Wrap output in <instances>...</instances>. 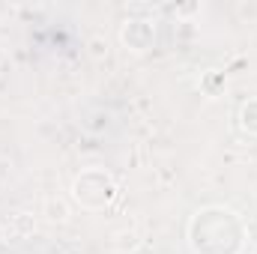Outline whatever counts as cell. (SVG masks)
I'll list each match as a JSON object with an SVG mask.
<instances>
[{"label": "cell", "mask_w": 257, "mask_h": 254, "mask_svg": "<svg viewBox=\"0 0 257 254\" xmlns=\"http://www.w3.org/2000/svg\"><path fill=\"white\" fill-rule=\"evenodd\" d=\"M245 227L233 209L206 206L189 221V245L194 254H239Z\"/></svg>", "instance_id": "6da1fadb"}, {"label": "cell", "mask_w": 257, "mask_h": 254, "mask_svg": "<svg viewBox=\"0 0 257 254\" xmlns=\"http://www.w3.org/2000/svg\"><path fill=\"white\" fill-rule=\"evenodd\" d=\"M117 197V183L108 171L102 168H87L72 180V200L81 209L99 212L105 206H111V200Z\"/></svg>", "instance_id": "7a4b0ae2"}, {"label": "cell", "mask_w": 257, "mask_h": 254, "mask_svg": "<svg viewBox=\"0 0 257 254\" xmlns=\"http://www.w3.org/2000/svg\"><path fill=\"white\" fill-rule=\"evenodd\" d=\"M120 39H123V45L132 48L135 54H147L156 45V24L147 21V18H128L126 24H123Z\"/></svg>", "instance_id": "3957f363"}, {"label": "cell", "mask_w": 257, "mask_h": 254, "mask_svg": "<svg viewBox=\"0 0 257 254\" xmlns=\"http://www.w3.org/2000/svg\"><path fill=\"white\" fill-rule=\"evenodd\" d=\"M138 245H141V233H138V230H117V233L111 236V248L120 251V254L135 251Z\"/></svg>", "instance_id": "277c9868"}, {"label": "cell", "mask_w": 257, "mask_h": 254, "mask_svg": "<svg viewBox=\"0 0 257 254\" xmlns=\"http://www.w3.org/2000/svg\"><path fill=\"white\" fill-rule=\"evenodd\" d=\"M69 215H72V212H69V203H66V200H57V197H48V200H45V218H48V221H54V224L60 221V224H63V221H69Z\"/></svg>", "instance_id": "5b68a950"}, {"label": "cell", "mask_w": 257, "mask_h": 254, "mask_svg": "<svg viewBox=\"0 0 257 254\" xmlns=\"http://www.w3.org/2000/svg\"><path fill=\"white\" fill-rule=\"evenodd\" d=\"M239 126L245 129L248 135H257V99H248L239 108Z\"/></svg>", "instance_id": "8992f818"}, {"label": "cell", "mask_w": 257, "mask_h": 254, "mask_svg": "<svg viewBox=\"0 0 257 254\" xmlns=\"http://www.w3.org/2000/svg\"><path fill=\"white\" fill-rule=\"evenodd\" d=\"M12 224H15V227L9 230L12 236H27V233H33V227H36V224H33V218H30V215H24V212H15V215H12Z\"/></svg>", "instance_id": "52a82bcc"}, {"label": "cell", "mask_w": 257, "mask_h": 254, "mask_svg": "<svg viewBox=\"0 0 257 254\" xmlns=\"http://www.w3.org/2000/svg\"><path fill=\"white\" fill-rule=\"evenodd\" d=\"M93 54H96V57H102V54H108V45H102V42L96 39V42H93Z\"/></svg>", "instance_id": "ba28073f"}, {"label": "cell", "mask_w": 257, "mask_h": 254, "mask_svg": "<svg viewBox=\"0 0 257 254\" xmlns=\"http://www.w3.org/2000/svg\"><path fill=\"white\" fill-rule=\"evenodd\" d=\"M3 239H6V233H3V227H0V245H3Z\"/></svg>", "instance_id": "9c48e42d"}, {"label": "cell", "mask_w": 257, "mask_h": 254, "mask_svg": "<svg viewBox=\"0 0 257 254\" xmlns=\"http://www.w3.org/2000/svg\"><path fill=\"white\" fill-rule=\"evenodd\" d=\"M239 254H245V251H239Z\"/></svg>", "instance_id": "30bf717a"}, {"label": "cell", "mask_w": 257, "mask_h": 254, "mask_svg": "<svg viewBox=\"0 0 257 254\" xmlns=\"http://www.w3.org/2000/svg\"><path fill=\"white\" fill-rule=\"evenodd\" d=\"M254 254H257V251H254Z\"/></svg>", "instance_id": "8fae6325"}]
</instances>
